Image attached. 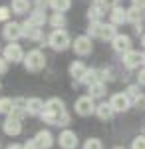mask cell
Segmentation results:
<instances>
[{
	"label": "cell",
	"instance_id": "cell-1",
	"mask_svg": "<svg viewBox=\"0 0 145 149\" xmlns=\"http://www.w3.org/2000/svg\"><path fill=\"white\" fill-rule=\"evenodd\" d=\"M40 119L48 123V125H56V127H64L66 129L72 123V115L68 113L66 103L60 97H50L44 103V111L40 113Z\"/></svg>",
	"mask_w": 145,
	"mask_h": 149
},
{
	"label": "cell",
	"instance_id": "cell-2",
	"mask_svg": "<svg viewBox=\"0 0 145 149\" xmlns=\"http://www.w3.org/2000/svg\"><path fill=\"white\" fill-rule=\"evenodd\" d=\"M86 34L93 40V38H98V40H103V42H112L115 34H117V26H113L112 22H89L88 26V32Z\"/></svg>",
	"mask_w": 145,
	"mask_h": 149
},
{
	"label": "cell",
	"instance_id": "cell-3",
	"mask_svg": "<svg viewBox=\"0 0 145 149\" xmlns=\"http://www.w3.org/2000/svg\"><path fill=\"white\" fill-rule=\"evenodd\" d=\"M46 44L54 52H66L68 48H72V38L64 28H58V30L50 32V36L46 38Z\"/></svg>",
	"mask_w": 145,
	"mask_h": 149
},
{
	"label": "cell",
	"instance_id": "cell-4",
	"mask_svg": "<svg viewBox=\"0 0 145 149\" xmlns=\"http://www.w3.org/2000/svg\"><path fill=\"white\" fill-rule=\"evenodd\" d=\"M24 70L30 72V74H38L46 68V56L42 50H30L26 56H24Z\"/></svg>",
	"mask_w": 145,
	"mask_h": 149
},
{
	"label": "cell",
	"instance_id": "cell-5",
	"mask_svg": "<svg viewBox=\"0 0 145 149\" xmlns=\"http://www.w3.org/2000/svg\"><path fill=\"white\" fill-rule=\"evenodd\" d=\"M24 48L18 42H8L6 46L2 48V58L8 62V64H22L24 62Z\"/></svg>",
	"mask_w": 145,
	"mask_h": 149
},
{
	"label": "cell",
	"instance_id": "cell-6",
	"mask_svg": "<svg viewBox=\"0 0 145 149\" xmlns=\"http://www.w3.org/2000/svg\"><path fill=\"white\" fill-rule=\"evenodd\" d=\"M74 111L79 115V117H88V115L96 113V100L89 97V95H82L76 100L74 103Z\"/></svg>",
	"mask_w": 145,
	"mask_h": 149
},
{
	"label": "cell",
	"instance_id": "cell-7",
	"mask_svg": "<svg viewBox=\"0 0 145 149\" xmlns=\"http://www.w3.org/2000/svg\"><path fill=\"white\" fill-rule=\"evenodd\" d=\"M72 50L78 54V56H89L93 52V44H91V38L88 34H82L76 36L72 40Z\"/></svg>",
	"mask_w": 145,
	"mask_h": 149
},
{
	"label": "cell",
	"instance_id": "cell-8",
	"mask_svg": "<svg viewBox=\"0 0 145 149\" xmlns=\"http://www.w3.org/2000/svg\"><path fill=\"white\" fill-rule=\"evenodd\" d=\"M2 38L6 42H18L20 38H24L22 22H6L2 28Z\"/></svg>",
	"mask_w": 145,
	"mask_h": 149
},
{
	"label": "cell",
	"instance_id": "cell-9",
	"mask_svg": "<svg viewBox=\"0 0 145 149\" xmlns=\"http://www.w3.org/2000/svg\"><path fill=\"white\" fill-rule=\"evenodd\" d=\"M109 103H112V107H113V111L115 113H125L133 103H131V100L127 97V93L125 92H117V93H113L112 97H109Z\"/></svg>",
	"mask_w": 145,
	"mask_h": 149
},
{
	"label": "cell",
	"instance_id": "cell-10",
	"mask_svg": "<svg viewBox=\"0 0 145 149\" xmlns=\"http://www.w3.org/2000/svg\"><path fill=\"white\" fill-rule=\"evenodd\" d=\"M58 145L62 149H78V145H79L78 133L66 127V129L60 131V135H58Z\"/></svg>",
	"mask_w": 145,
	"mask_h": 149
},
{
	"label": "cell",
	"instance_id": "cell-11",
	"mask_svg": "<svg viewBox=\"0 0 145 149\" xmlns=\"http://www.w3.org/2000/svg\"><path fill=\"white\" fill-rule=\"evenodd\" d=\"M105 14H107V8L101 4V0H91L88 12H86L89 22H103V16Z\"/></svg>",
	"mask_w": 145,
	"mask_h": 149
},
{
	"label": "cell",
	"instance_id": "cell-12",
	"mask_svg": "<svg viewBox=\"0 0 145 149\" xmlns=\"http://www.w3.org/2000/svg\"><path fill=\"white\" fill-rule=\"evenodd\" d=\"M2 131H4L8 137L20 135V133H22V119L12 117V115H6V119L2 121Z\"/></svg>",
	"mask_w": 145,
	"mask_h": 149
},
{
	"label": "cell",
	"instance_id": "cell-13",
	"mask_svg": "<svg viewBox=\"0 0 145 149\" xmlns=\"http://www.w3.org/2000/svg\"><path fill=\"white\" fill-rule=\"evenodd\" d=\"M121 64L125 70H137L139 66H141V52H137V50H127L125 54H121Z\"/></svg>",
	"mask_w": 145,
	"mask_h": 149
},
{
	"label": "cell",
	"instance_id": "cell-14",
	"mask_svg": "<svg viewBox=\"0 0 145 149\" xmlns=\"http://www.w3.org/2000/svg\"><path fill=\"white\" fill-rule=\"evenodd\" d=\"M48 22V16H46V10L44 8H32L28 18L24 20V24L28 26H34V28H44V24Z\"/></svg>",
	"mask_w": 145,
	"mask_h": 149
},
{
	"label": "cell",
	"instance_id": "cell-15",
	"mask_svg": "<svg viewBox=\"0 0 145 149\" xmlns=\"http://www.w3.org/2000/svg\"><path fill=\"white\" fill-rule=\"evenodd\" d=\"M22 28H24V38H28L30 42H36L40 46H48L42 28H34V26H28V24H24V22H22Z\"/></svg>",
	"mask_w": 145,
	"mask_h": 149
},
{
	"label": "cell",
	"instance_id": "cell-16",
	"mask_svg": "<svg viewBox=\"0 0 145 149\" xmlns=\"http://www.w3.org/2000/svg\"><path fill=\"white\" fill-rule=\"evenodd\" d=\"M34 141H36L38 149H52V147H54L56 137L52 135V131H50V129H40V131L34 135Z\"/></svg>",
	"mask_w": 145,
	"mask_h": 149
},
{
	"label": "cell",
	"instance_id": "cell-17",
	"mask_svg": "<svg viewBox=\"0 0 145 149\" xmlns=\"http://www.w3.org/2000/svg\"><path fill=\"white\" fill-rule=\"evenodd\" d=\"M131 38L127 34H115V38L112 40V48L117 52V54H125L127 50H131Z\"/></svg>",
	"mask_w": 145,
	"mask_h": 149
},
{
	"label": "cell",
	"instance_id": "cell-18",
	"mask_svg": "<svg viewBox=\"0 0 145 149\" xmlns=\"http://www.w3.org/2000/svg\"><path fill=\"white\" fill-rule=\"evenodd\" d=\"M86 70H88V66H86L82 60H74V62L68 66V74L72 76V80H74V81H79L82 78H84Z\"/></svg>",
	"mask_w": 145,
	"mask_h": 149
},
{
	"label": "cell",
	"instance_id": "cell-19",
	"mask_svg": "<svg viewBox=\"0 0 145 149\" xmlns=\"http://www.w3.org/2000/svg\"><path fill=\"white\" fill-rule=\"evenodd\" d=\"M109 22L113 26H123L127 24V8H121V6H115L109 10Z\"/></svg>",
	"mask_w": 145,
	"mask_h": 149
},
{
	"label": "cell",
	"instance_id": "cell-20",
	"mask_svg": "<svg viewBox=\"0 0 145 149\" xmlns=\"http://www.w3.org/2000/svg\"><path fill=\"white\" fill-rule=\"evenodd\" d=\"M44 100L42 97H28L26 100V113L28 115H40L44 111Z\"/></svg>",
	"mask_w": 145,
	"mask_h": 149
},
{
	"label": "cell",
	"instance_id": "cell-21",
	"mask_svg": "<svg viewBox=\"0 0 145 149\" xmlns=\"http://www.w3.org/2000/svg\"><path fill=\"white\" fill-rule=\"evenodd\" d=\"M10 10H12V14H16V16L30 14V10H32V0H12Z\"/></svg>",
	"mask_w": 145,
	"mask_h": 149
},
{
	"label": "cell",
	"instance_id": "cell-22",
	"mask_svg": "<svg viewBox=\"0 0 145 149\" xmlns=\"http://www.w3.org/2000/svg\"><path fill=\"white\" fill-rule=\"evenodd\" d=\"M96 115L100 117L101 121H109L113 115H115V111H113V107H112L109 102H101V103L96 105Z\"/></svg>",
	"mask_w": 145,
	"mask_h": 149
},
{
	"label": "cell",
	"instance_id": "cell-23",
	"mask_svg": "<svg viewBox=\"0 0 145 149\" xmlns=\"http://www.w3.org/2000/svg\"><path fill=\"white\" fill-rule=\"evenodd\" d=\"M12 117H18V119H24L26 113V100L24 97H14L12 100V111H10Z\"/></svg>",
	"mask_w": 145,
	"mask_h": 149
},
{
	"label": "cell",
	"instance_id": "cell-24",
	"mask_svg": "<svg viewBox=\"0 0 145 149\" xmlns=\"http://www.w3.org/2000/svg\"><path fill=\"white\" fill-rule=\"evenodd\" d=\"M145 20V10L143 8H137V6H131L127 8V22L129 24H143Z\"/></svg>",
	"mask_w": 145,
	"mask_h": 149
},
{
	"label": "cell",
	"instance_id": "cell-25",
	"mask_svg": "<svg viewBox=\"0 0 145 149\" xmlns=\"http://www.w3.org/2000/svg\"><path fill=\"white\" fill-rule=\"evenodd\" d=\"M107 92V86H105V81H96V84H91L88 86V95L89 97H93V100H100L103 97Z\"/></svg>",
	"mask_w": 145,
	"mask_h": 149
},
{
	"label": "cell",
	"instance_id": "cell-26",
	"mask_svg": "<svg viewBox=\"0 0 145 149\" xmlns=\"http://www.w3.org/2000/svg\"><path fill=\"white\" fill-rule=\"evenodd\" d=\"M96 81H101L100 70H98V68H88V70H86V74H84V78L79 80V84H84V86H91V84H96Z\"/></svg>",
	"mask_w": 145,
	"mask_h": 149
},
{
	"label": "cell",
	"instance_id": "cell-27",
	"mask_svg": "<svg viewBox=\"0 0 145 149\" xmlns=\"http://www.w3.org/2000/svg\"><path fill=\"white\" fill-rule=\"evenodd\" d=\"M48 22H50V26H52L54 30H58V28H66L68 20H66V14H64V12H54V14L48 18Z\"/></svg>",
	"mask_w": 145,
	"mask_h": 149
},
{
	"label": "cell",
	"instance_id": "cell-28",
	"mask_svg": "<svg viewBox=\"0 0 145 149\" xmlns=\"http://www.w3.org/2000/svg\"><path fill=\"white\" fill-rule=\"evenodd\" d=\"M48 6L54 12H68L72 8V0H50Z\"/></svg>",
	"mask_w": 145,
	"mask_h": 149
},
{
	"label": "cell",
	"instance_id": "cell-29",
	"mask_svg": "<svg viewBox=\"0 0 145 149\" xmlns=\"http://www.w3.org/2000/svg\"><path fill=\"white\" fill-rule=\"evenodd\" d=\"M82 149H103V143H101L100 137H89L84 141V147Z\"/></svg>",
	"mask_w": 145,
	"mask_h": 149
},
{
	"label": "cell",
	"instance_id": "cell-30",
	"mask_svg": "<svg viewBox=\"0 0 145 149\" xmlns=\"http://www.w3.org/2000/svg\"><path fill=\"white\" fill-rule=\"evenodd\" d=\"M12 111V97H0V113L10 115Z\"/></svg>",
	"mask_w": 145,
	"mask_h": 149
},
{
	"label": "cell",
	"instance_id": "cell-31",
	"mask_svg": "<svg viewBox=\"0 0 145 149\" xmlns=\"http://www.w3.org/2000/svg\"><path fill=\"white\" fill-rule=\"evenodd\" d=\"M125 93H127V97L131 100V103L141 95V92H139V86L137 84H131V86H127V90H125Z\"/></svg>",
	"mask_w": 145,
	"mask_h": 149
},
{
	"label": "cell",
	"instance_id": "cell-32",
	"mask_svg": "<svg viewBox=\"0 0 145 149\" xmlns=\"http://www.w3.org/2000/svg\"><path fill=\"white\" fill-rule=\"evenodd\" d=\"M100 78H101V81L115 80V72H113V68H101L100 70Z\"/></svg>",
	"mask_w": 145,
	"mask_h": 149
},
{
	"label": "cell",
	"instance_id": "cell-33",
	"mask_svg": "<svg viewBox=\"0 0 145 149\" xmlns=\"http://www.w3.org/2000/svg\"><path fill=\"white\" fill-rule=\"evenodd\" d=\"M10 18H12V10H10V6H0V22H10Z\"/></svg>",
	"mask_w": 145,
	"mask_h": 149
},
{
	"label": "cell",
	"instance_id": "cell-34",
	"mask_svg": "<svg viewBox=\"0 0 145 149\" xmlns=\"http://www.w3.org/2000/svg\"><path fill=\"white\" fill-rule=\"evenodd\" d=\"M131 149H145V135H137L131 141Z\"/></svg>",
	"mask_w": 145,
	"mask_h": 149
},
{
	"label": "cell",
	"instance_id": "cell-35",
	"mask_svg": "<svg viewBox=\"0 0 145 149\" xmlns=\"http://www.w3.org/2000/svg\"><path fill=\"white\" fill-rule=\"evenodd\" d=\"M101 4H103L107 10H112V8H115V6L121 4V0H101Z\"/></svg>",
	"mask_w": 145,
	"mask_h": 149
},
{
	"label": "cell",
	"instance_id": "cell-36",
	"mask_svg": "<svg viewBox=\"0 0 145 149\" xmlns=\"http://www.w3.org/2000/svg\"><path fill=\"white\" fill-rule=\"evenodd\" d=\"M133 105L137 107V109H145V95H143V93H141V95L133 102Z\"/></svg>",
	"mask_w": 145,
	"mask_h": 149
},
{
	"label": "cell",
	"instance_id": "cell-37",
	"mask_svg": "<svg viewBox=\"0 0 145 149\" xmlns=\"http://www.w3.org/2000/svg\"><path fill=\"white\" fill-rule=\"evenodd\" d=\"M6 72H8V62H6L4 58L0 56V76H4Z\"/></svg>",
	"mask_w": 145,
	"mask_h": 149
},
{
	"label": "cell",
	"instance_id": "cell-38",
	"mask_svg": "<svg viewBox=\"0 0 145 149\" xmlns=\"http://www.w3.org/2000/svg\"><path fill=\"white\" fill-rule=\"evenodd\" d=\"M22 149H38V145H36L34 139H28V141H24V143H22Z\"/></svg>",
	"mask_w": 145,
	"mask_h": 149
},
{
	"label": "cell",
	"instance_id": "cell-39",
	"mask_svg": "<svg viewBox=\"0 0 145 149\" xmlns=\"http://www.w3.org/2000/svg\"><path fill=\"white\" fill-rule=\"evenodd\" d=\"M48 2L50 0H34V8H48Z\"/></svg>",
	"mask_w": 145,
	"mask_h": 149
},
{
	"label": "cell",
	"instance_id": "cell-40",
	"mask_svg": "<svg viewBox=\"0 0 145 149\" xmlns=\"http://www.w3.org/2000/svg\"><path fill=\"white\" fill-rule=\"evenodd\" d=\"M137 84H139V86H145V68L139 70V74H137Z\"/></svg>",
	"mask_w": 145,
	"mask_h": 149
},
{
	"label": "cell",
	"instance_id": "cell-41",
	"mask_svg": "<svg viewBox=\"0 0 145 149\" xmlns=\"http://www.w3.org/2000/svg\"><path fill=\"white\" fill-rule=\"evenodd\" d=\"M131 6H137V8L145 10V0H131Z\"/></svg>",
	"mask_w": 145,
	"mask_h": 149
},
{
	"label": "cell",
	"instance_id": "cell-42",
	"mask_svg": "<svg viewBox=\"0 0 145 149\" xmlns=\"http://www.w3.org/2000/svg\"><path fill=\"white\" fill-rule=\"evenodd\" d=\"M133 30H135V34H143V32H145V26H143V24H135Z\"/></svg>",
	"mask_w": 145,
	"mask_h": 149
},
{
	"label": "cell",
	"instance_id": "cell-43",
	"mask_svg": "<svg viewBox=\"0 0 145 149\" xmlns=\"http://www.w3.org/2000/svg\"><path fill=\"white\" fill-rule=\"evenodd\" d=\"M4 149H22V143H8Z\"/></svg>",
	"mask_w": 145,
	"mask_h": 149
},
{
	"label": "cell",
	"instance_id": "cell-44",
	"mask_svg": "<svg viewBox=\"0 0 145 149\" xmlns=\"http://www.w3.org/2000/svg\"><path fill=\"white\" fill-rule=\"evenodd\" d=\"M141 66H143V68H145V50H143V52H141Z\"/></svg>",
	"mask_w": 145,
	"mask_h": 149
},
{
	"label": "cell",
	"instance_id": "cell-45",
	"mask_svg": "<svg viewBox=\"0 0 145 149\" xmlns=\"http://www.w3.org/2000/svg\"><path fill=\"white\" fill-rule=\"evenodd\" d=\"M141 46H143V50H145V32L141 34Z\"/></svg>",
	"mask_w": 145,
	"mask_h": 149
},
{
	"label": "cell",
	"instance_id": "cell-46",
	"mask_svg": "<svg viewBox=\"0 0 145 149\" xmlns=\"http://www.w3.org/2000/svg\"><path fill=\"white\" fill-rule=\"evenodd\" d=\"M113 149H125V147H121V145H115V147H113Z\"/></svg>",
	"mask_w": 145,
	"mask_h": 149
},
{
	"label": "cell",
	"instance_id": "cell-47",
	"mask_svg": "<svg viewBox=\"0 0 145 149\" xmlns=\"http://www.w3.org/2000/svg\"><path fill=\"white\" fill-rule=\"evenodd\" d=\"M0 90H2V84H0Z\"/></svg>",
	"mask_w": 145,
	"mask_h": 149
},
{
	"label": "cell",
	"instance_id": "cell-48",
	"mask_svg": "<svg viewBox=\"0 0 145 149\" xmlns=\"http://www.w3.org/2000/svg\"><path fill=\"white\" fill-rule=\"evenodd\" d=\"M0 149H2V145H0Z\"/></svg>",
	"mask_w": 145,
	"mask_h": 149
},
{
	"label": "cell",
	"instance_id": "cell-49",
	"mask_svg": "<svg viewBox=\"0 0 145 149\" xmlns=\"http://www.w3.org/2000/svg\"><path fill=\"white\" fill-rule=\"evenodd\" d=\"M0 52H2V50H0Z\"/></svg>",
	"mask_w": 145,
	"mask_h": 149
}]
</instances>
